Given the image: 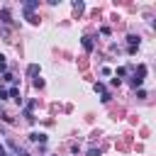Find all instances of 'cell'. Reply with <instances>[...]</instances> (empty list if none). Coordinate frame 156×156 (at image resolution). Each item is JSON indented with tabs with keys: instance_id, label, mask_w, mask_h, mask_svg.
<instances>
[{
	"instance_id": "5",
	"label": "cell",
	"mask_w": 156,
	"mask_h": 156,
	"mask_svg": "<svg viewBox=\"0 0 156 156\" xmlns=\"http://www.w3.org/2000/svg\"><path fill=\"white\" fill-rule=\"evenodd\" d=\"M93 46H95L93 44V37H83V49L85 51H93Z\"/></svg>"
},
{
	"instance_id": "7",
	"label": "cell",
	"mask_w": 156,
	"mask_h": 156,
	"mask_svg": "<svg viewBox=\"0 0 156 156\" xmlns=\"http://www.w3.org/2000/svg\"><path fill=\"white\" fill-rule=\"evenodd\" d=\"M2 80H7V83H15V80H17V78H15V76H12V73H2Z\"/></svg>"
},
{
	"instance_id": "4",
	"label": "cell",
	"mask_w": 156,
	"mask_h": 156,
	"mask_svg": "<svg viewBox=\"0 0 156 156\" xmlns=\"http://www.w3.org/2000/svg\"><path fill=\"white\" fill-rule=\"evenodd\" d=\"M34 7H39V0H27L24 2V12H32Z\"/></svg>"
},
{
	"instance_id": "6",
	"label": "cell",
	"mask_w": 156,
	"mask_h": 156,
	"mask_svg": "<svg viewBox=\"0 0 156 156\" xmlns=\"http://www.w3.org/2000/svg\"><path fill=\"white\" fill-rule=\"evenodd\" d=\"M27 73H29L32 78H37V73H39V66H37V63H29V66H27Z\"/></svg>"
},
{
	"instance_id": "2",
	"label": "cell",
	"mask_w": 156,
	"mask_h": 156,
	"mask_svg": "<svg viewBox=\"0 0 156 156\" xmlns=\"http://www.w3.org/2000/svg\"><path fill=\"white\" fill-rule=\"evenodd\" d=\"M7 95H10L12 100H17V102H22V98H20V88H17V85H12V88L7 90Z\"/></svg>"
},
{
	"instance_id": "11",
	"label": "cell",
	"mask_w": 156,
	"mask_h": 156,
	"mask_svg": "<svg viewBox=\"0 0 156 156\" xmlns=\"http://www.w3.org/2000/svg\"><path fill=\"white\" fill-rule=\"evenodd\" d=\"M73 10H76V12H80V10H83V2H78V0H76V2H73Z\"/></svg>"
},
{
	"instance_id": "8",
	"label": "cell",
	"mask_w": 156,
	"mask_h": 156,
	"mask_svg": "<svg viewBox=\"0 0 156 156\" xmlns=\"http://www.w3.org/2000/svg\"><path fill=\"white\" fill-rule=\"evenodd\" d=\"M93 88H95V93H100V95H102V93H107V90H105V85H102V83H95V85H93Z\"/></svg>"
},
{
	"instance_id": "3",
	"label": "cell",
	"mask_w": 156,
	"mask_h": 156,
	"mask_svg": "<svg viewBox=\"0 0 156 156\" xmlns=\"http://www.w3.org/2000/svg\"><path fill=\"white\" fill-rule=\"evenodd\" d=\"M0 22H5V24H10V22H12V20H10V10H7V7H2V10H0Z\"/></svg>"
},
{
	"instance_id": "1",
	"label": "cell",
	"mask_w": 156,
	"mask_h": 156,
	"mask_svg": "<svg viewBox=\"0 0 156 156\" xmlns=\"http://www.w3.org/2000/svg\"><path fill=\"white\" fill-rule=\"evenodd\" d=\"M29 139H32L34 144H44V141H46V134H44V132H32Z\"/></svg>"
},
{
	"instance_id": "10",
	"label": "cell",
	"mask_w": 156,
	"mask_h": 156,
	"mask_svg": "<svg viewBox=\"0 0 156 156\" xmlns=\"http://www.w3.org/2000/svg\"><path fill=\"white\" fill-rule=\"evenodd\" d=\"M5 68H7V63H5V56H2V54H0V71H2V73H5Z\"/></svg>"
},
{
	"instance_id": "13",
	"label": "cell",
	"mask_w": 156,
	"mask_h": 156,
	"mask_svg": "<svg viewBox=\"0 0 156 156\" xmlns=\"http://www.w3.org/2000/svg\"><path fill=\"white\" fill-rule=\"evenodd\" d=\"M0 156H10V154L5 151V146H2V144H0Z\"/></svg>"
},
{
	"instance_id": "9",
	"label": "cell",
	"mask_w": 156,
	"mask_h": 156,
	"mask_svg": "<svg viewBox=\"0 0 156 156\" xmlns=\"http://www.w3.org/2000/svg\"><path fill=\"white\" fill-rule=\"evenodd\" d=\"M34 88H44V78H34Z\"/></svg>"
},
{
	"instance_id": "12",
	"label": "cell",
	"mask_w": 156,
	"mask_h": 156,
	"mask_svg": "<svg viewBox=\"0 0 156 156\" xmlns=\"http://www.w3.org/2000/svg\"><path fill=\"white\" fill-rule=\"evenodd\" d=\"M88 156H100V149H88Z\"/></svg>"
}]
</instances>
